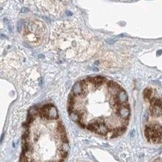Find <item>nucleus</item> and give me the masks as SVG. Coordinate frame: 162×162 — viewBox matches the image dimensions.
Instances as JSON below:
<instances>
[{
	"mask_svg": "<svg viewBox=\"0 0 162 162\" xmlns=\"http://www.w3.org/2000/svg\"><path fill=\"white\" fill-rule=\"evenodd\" d=\"M68 108L72 119L82 127L112 138L125 132L130 115L126 92L115 82L101 76L76 83Z\"/></svg>",
	"mask_w": 162,
	"mask_h": 162,
	"instance_id": "nucleus-1",
	"label": "nucleus"
},
{
	"mask_svg": "<svg viewBox=\"0 0 162 162\" xmlns=\"http://www.w3.org/2000/svg\"><path fill=\"white\" fill-rule=\"evenodd\" d=\"M52 41L56 49L64 53L65 56L81 59L82 50H86L91 43L83 34L81 30L76 28L72 24L61 23L54 28Z\"/></svg>",
	"mask_w": 162,
	"mask_h": 162,
	"instance_id": "nucleus-2",
	"label": "nucleus"
},
{
	"mask_svg": "<svg viewBox=\"0 0 162 162\" xmlns=\"http://www.w3.org/2000/svg\"><path fill=\"white\" fill-rule=\"evenodd\" d=\"M24 28V37L28 43L34 46L40 45L45 37L46 30L44 24L39 21H27Z\"/></svg>",
	"mask_w": 162,
	"mask_h": 162,
	"instance_id": "nucleus-3",
	"label": "nucleus"
}]
</instances>
